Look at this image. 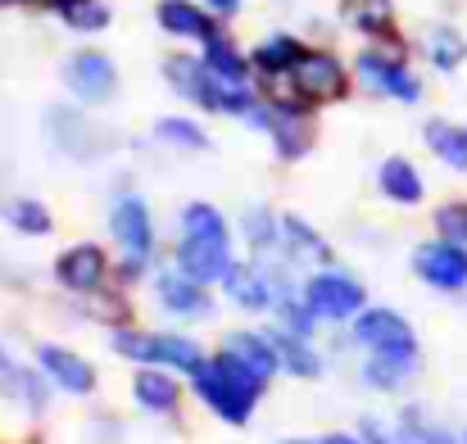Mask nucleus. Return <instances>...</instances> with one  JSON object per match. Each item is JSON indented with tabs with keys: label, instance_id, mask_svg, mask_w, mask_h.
<instances>
[{
	"label": "nucleus",
	"instance_id": "1",
	"mask_svg": "<svg viewBox=\"0 0 467 444\" xmlns=\"http://www.w3.org/2000/svg\"><path fill=\"white\" fill-rule=\"evenodd\" d=\"M232 232H227V218L204 204V200H191L182 204L177 213V273L195 277L200 286H213L232 273Z\"/></svg>",
	"mask_w": 467,
	"mask_h": 444
},
{
	"label": "nucleus",
	"instance_id": "2",
	"mask_svg": "<svg viewBox=\"0 0 467 444\" xmlns=\"http://www.w3.org/2000/svg\"><path fill=\"white\" fill-rule=\"evenodd\" d=\"M191 386H195L200 404H204L218 422H227V427H245L268 381H264L259 372H250L245 363H236L232 354L218 349V354L191 377Z\"/></svg>",
	"mask_w": 467,
	"mask_h": 444
},
{
	"label": "nucleus",
	"instance_id": "3",
	"mask_svg": "<svg viewBox=\"0 0 467 444\" xmlns=\"http://www.w3.org/2000/svg\"><path fill=\"white\" fill-rule=\"evenodd\" d=\"M109 349H114L119 358L141 363V367H168V372H186V377H195V372L209 363V354L200 349V340H191V336H172V331L114 326Z\"/></svg>",
	"mask_w": 467,
	"mask_h": 444
},
{
	"label": "nucleus",
	"instance_id": "4",
	"mask_svg": "<svg viewBox=\"0 0 467 444\" xmlns=\"http://www.w3.org/2000/svg\"><path fill=\"white\" fill-rule=\"evenodd\" d=\"M245 123H250V128H259V132H268V137H273V146H277V154H282L286 163L305 159L309 146H313L309 105H305V100H296L291 91H286V96H273V100H259V105H254V114H250Z\"/></svg>",
	"mask_w": 467,
	"mask_h": 444
},
{
	"label": "nucleus",
	"instance_id": "5",
	"mask_svg": "<svg viewBox=\"0 0 467 444\" xmlns=\"http://www.w3.org/2000/svg\"><path fill=\"white\" fill-rule=\"evenodd\" d=\"M109 232L123 250V277H141V268L155 254V218L141 195H119L109 209Z\"/></svg>",
	"mask_w": 467,
	"mask_h": 444
},
{
	"label": "nucleus",
	"instance_id": "6",
	"mask_svg": "<svg viewBox=\"0 0 467 444\" xmlns=\"http://www.w3.org/2000/svg\"><path fill=\"white\" fill-rule=\"evenodd\" d=\"M286 91L296 100H305V105H331V100H340L349 91V73H345V64L331 50H305L300 64L286 77Z\"/></svg>",
	"mask_w": 467,
	"mask_h": 444
},
{
	"label": "nucleus",
	"instance_id": "7",
	"mask_svg": "<svg viewBox=\"0 0 467 444\" xmlns=\"http://www.w3.org/2000/svg\"><path fill=\"white\" fill-rule=\"evenodd\" d=\"M305 304L322 322H349V317H358L368 308V291L349 273L322 268V273H313L309 282H305Z\"/></svg>",
	"mask_w": 467,
	"mask_h": 444
},
{
	"label": "nucleus",
	"instance_id": "8",
	"mask_svg": "<svg viewBox=\"0 0 467 444\" xmlns=\"http://www.w3.org/2000/svg\"><path fill=\"white\" fill-rule=\"evenodd\" d=\"M358 82L368 87V91H377V96H390V100H404V105H418L422 100V82H418V73L404 64V50H363L358 55Z\"/></svg>",
	"mask_w": 467,
	"mask_h": 444
},
{
	"label": "nucleus",
	"instance_id": "9",
	"mask_svg": "<svg viewBox=\"0 0 467 444\" xmlns=\"http://www.w3.org/2000/svg\"><path fill=\"white\" fill-rule=\"evenodd\" d=\"M358 349L368 354H418V336H413V322L395 308H363L354 317V336H349Z\"/></svg>",
	"mask_w": 467,
	"mask_h": 444
},
{
	"label": "nucleus",
	"instance_id": "10",
	"mask_svg": "<svg viewBox=\"0 0 467 444\" xmlns=\"http://www.w3.org/2000/svg\"><path fill=\"white\" fill-rule=\"evenodd\" d=\"M64 87H68L73 100H82V105H105V100H114V91H119V68H114V59L100 55V50H78V55L64 59Z\"/></svg>",
	"mask_w": 467,
	"mask_h": 444
},
{
	"label": "nucleus",
	"instance_id": "11",
	"mask_svg": "<svg viewBox=\"0 0 467 444\" xmlns=\"http://www.w3.org/2000/svg\"><path fill=\"white\" fill-rule=\"evenodd\" d=\"M413 273H418L427 286L459 295V291H467V245H454V241H445V236L422 241V245L413 250Z\"/></svg>",
	"mask_w": 467,
	"mask_h": 444
},
{
	"label": "nucleus",
	"instance_id": "12",
	"mask_svg": "<svg viewBox=\"0 0 467 444\" xmlns=\"http://www.w3.org/2000/svg\"><path fill=\"white\" fill-rule=\"evenodd\" d=\"M163 77L168 87L191 100L195 109H209V114H223V82L213 77V68L204 59H191V55H172L163 59Z\"/></svg>",
	"mask_w": 467,
	"mask_h": 444
},
{
	"label": "nucleus",
	"instance_id": "13",
	"mask_svg": "<svg viewBox=\"0 0 467 444\" xmlns=\"http://www.w3.org/2000/svg\"><path fill=\"white\" fill-rule=\"evenodd\" d=\"M109 277V254L96 241H78L55 259V282L73 295H96Z\"/></svg>",
	"mask_w": 467,
	"mask_h": 444
},
{
	"label": "nucleus",
	"instance_id": "14",
	"mask_svg": "<svg viewBox=\"0 0 467 444\" xmlns=\"http://www.w3.org/2000/svg\"><path fill=\"white\" fill-rule=\"evenodd\" d=\"M36 367L68 395H91L96 390V367L82 354L64 349V345H36Z\"/></svg>",
	"mask_w": 467,
	"mask_h": 444
},
{
	"label": "nucleus",
	"instance_id": "15",
	"mask_svg": "<svg viewBox=\"0 0 467 444\" xmlns=\"http://www.w3.org/2000/svg\"><path fill=\"white\" fill-rule=\"evenodd\" d=\"M223 291L232 304H241L250 313L277 308V282L264 273V263H232V273L223 277Z\"/></svg>",
	"mask_w": 467,
	"mask_h": 444
},
{
	"label": "nucleus",
	"instance_id": "16",
	"mask_svg": "<svg viewBox=\"0 0 467 444\" xmlns=\"http://www.w3.org/2000/svg\"><path fill=\"white\" fill-rule=\"evenodd\" d=\"M155 295H159V304H163L172 317H209V313H213L209 291H204L195 277H186V273H159L155 277Z\"/></svg>",
	"mask_w": 467,
	"mask_h": 444
},
{
	"label": "nucleus",
	"instance_id": "17",
	"mask_svg": "<svg viewBox=\"0 0 467 444\" xmlns=\"http://www.w3.org/2000/svg\"><path fill=\"white\" fill-rule=\"evenodd\" d=\"M223 354H232L236 363H245V367L259 372L264 381H268L273 372H282V354H277V345H273L268 331H227V336H223Z\"/></svg>",
	"mask_w": 467,
	"mask_h": 444
},
{
	"label": "nucleus",
	"instance_id": "18",
	"mask_svg": "<svg viewBox=\"0 0 467 444\" xmlns=\"http://www.w3.org/2000/svg\"><path fill=\"white\" fill-rule=\"evenodd\" d=\"M132 399L146 413H155V418H172L182 408V386H177V377L168 367H141L132 377Z\"/></svg>",
	"mask_w": 467,
	"mask_h": 444
},
{
	"label": "nucleus",
	"instance_id": "19",
	"mask_svg": "<svg viewBox=\"0 0 467 444\" xmlns=\"http://www.w3.org/2000/svg\"><path fill=\"white\" fill-rule=\"evenodd\" d=\"M377 191H381L390 204H422V200H427V181H422L418 163H409L404 154H390V159L377 168Z\"/></svg>",
	"mask_w": 467,
	"mask_h": 444
},
{
	"label": "nucleus",
	"instance_id": "20",
	"mask_svg": "<svg viewBox=\"0 0 467 444\" xmlns=\"http://www.w3.org/2000/svg\"><path fill=\"white\" fill-rule=\"evenodd\" d=\"M50 137L73 159H96L100 154V132L73 109H50Z\"/></svg>",
	"mask_w": 467,
	"mask_h": 444
},
{
	"label": "nucleus",
	"instance_id": "21",
	"mask_svg": "<svg viewBox=\"0 0 467 444\" xmlns=\"http://www.w3.org/2000/svg\"><path fill=\"white\" fill-rule=\"evenodd\" d=\"M159 27L168 32V36H186V41H209V36H218V27H213V18L200 9V5H191V0H159Z\"/></svg>",
	"mask_w": 467,
	"mask_h": 444
},
{
	"label": "nucleus",
	"instance_id": "22",
	"mask_svg": "<svg viewBox=\"0 0 467 444\" xmlns=\"http://www.w3.org/2000/svg\"><path fill=\"white\" fill-rule=\"evenodd\" d=\"M282 250H286L291 263H331V245L296 213L282 218Z\"/></svg>",
	"mask_w": 467,
	"mask_h": 444
},
{
	"label": "nucleus",
	"instance_id": "23",
	"mask_svg": "<svg viewBox=\"0 0 467 444\" xmlns=\"http://www.w3.org/2000/svg\"><path fill=\"white\" fill-rule=\"evenodd\" d=\"M418 377V354H368L363 381L372 390H404Z\"/></svg>",
	"mask_w": 467,
	"mask_h": 444
},
{
	"label": "nucleus",
	"instance_id": "24",
	"mask_svg": "<svg viewBox=\"0 0 467 444\" xmlns=\"http://www.w3.org/2000/svg\"><path fill=\"white\" fill-rule=\"evenodd\" d=\"M422 141H427V150H431L445 168L467 172V128L445 123V119H431V123L422 128Z\"/></svg>",
	"mask_w": 467,
	"mask_h": 444
},
{
	"label": "nucleus",
	"instance_id": "25",
	"mask_svg": "<svg viewBox=\"0 0 467 444\" xmlns=\"http://www.w3.org/2000/svg\"><path fill=\"white\" fill-rule=\"evenodd\" d=\"M268 336H273V345H277V354H282V372L305 377V381L322 377V358H317L313 340H305V336H291V331H282V326H273Z\"/></svg>",
	"mask_w": 467,
	"mask_h": 444
},
{
	"label": "nucleus",
	"instance_id": "26",
	"mask_svg": "<svg viewBox=\"0 0 467 444\" xmlns=\"http://www.w3.org/2000/svg\"><path fill=\"white\" fill-rule=\"evenodd\" d=\"M422 50H427V64L436 73H454L459 64L467 59V36L450 23H436L427 36H422Z\"/></svg>",
	"mask_w": 467,
	"mask_h": 444
},
{
	"label": "nucleus",
	"instance_id": "27",
	"mask_svg": "<svg viewBox=\"0 0 467 444\" xmlns=\"http://www.w3.org/2000/svg\"><path fill=\"white\" fill-rule=\"evenodd\" d=\"M300 55H305V46L296 41V36H286V32H277V36H268L259 50H254V68H259V77H291V68L300 64Z\"/></svg>",
	"mask_w": 467,
	"mask_h": 444
},
{
	"label": "nucleus",
	"instance_id": "28",
	"mask_svg": "<svg viewBox=\"0 0 467 444\" xmlns=\"http://www.w3.org/2000/svg\"><path fill=\"white\" fill-rule=\"evenodd\" d=\"M204 64H209L213 77L227 82V87H245V82H250V59H245L227 36H209V41H204Z\"/></svg>",
	"mask_w": 467,
	"mask_h": 444
},
{
	"label": "nucleus",
	"instance_id": "29",
	"mask_svg": "<svg viewBox=\"0 0 467 444\" xmlns=\"http://www.w3.org/2000/svg\"><path fill=\"white\" fill-rule=\"evenodd\" d=\"M395 431H400V440L404 444H463L454 431H445L422 404H409L404 413H400V422H395Z\"/></svg>",
	"mask_w": 467,
	"mask_h": 444
},
{
	"label": "nucleus",
	"instance_id": "30",
	"mask_svg": "<svg viewBox=\"0 0 467 444\" xmlns=\"http://www.w3.org/2000/svg\"><path fill=\"white\" fill-rule=\"evenodd\" d=\"M5 222H9L14 232H23V236H46V232L55 227L50 209H46L41 200H32V195L9 200V204H5Z\"/></svg>",
	"mask_w": 467,
	"mask_h": 444
},
{
	"label": "nucleus",
	"instance_id": "31",
	"mask_svg": "<svg viewBox=\"0 0 467 444\" xmlns=\"http://www.w3.org/2000/svg\"><path fill=\"white\" fill-rule=\"evenodd\" d=\"M155 137L159 141H168V146L177 150H209V132L200 128V123H191V119H159L155 123Z\"/></svg>",
	"mask_w": 467,
	"mask_h": 444
},
{
	"label": "nucleus",
	"instance_id": "32",
	"mask_svg": "<svg viewBox=\"0 0 467 444\" xmlns=\"http://www.w3.org/2000/svg\"><path fill=\"white\" fill-rule=\"evenodd\" d=\"M59 18H64L73 32H100V27H109V5H105V0H73Z\"/></svg>",
	"mask_w": 467,
	"mask_h": 444
},
{
	"label": "nucleus",
	"instance_id": "33",
	"mask_svg": "<svg viewBox=\"0 0 467 444\" xmlns=\"http://www.w3.org/2000/svg\"><path fill=\"white\" fill-rule=\"evenodd\" d=\"M277 218L268 213V209H250L245 213V236H250V245H254V254H264V250H277L282 245V227H273Z\"/></svg>",
	"mask_w": 467,
	"mask_h": 444
},
{
	"label": "nucleus",
	"instance_id": "34",
	"mask_svg": "<svg viewBox=\"0 0 467 444\" xmlns=\"http://www.w3.org/2000/svg\"><path fill=\"white\" fill-rule=\"evenodd\" d=\"M431 222H436V236H445L454 245H467V200H445Z\"/></svg>",
	"mask_w": 467,
	"mask_h": 444
},
{
	"label": "nucleus",
	"instance_id": "35",
	"mask_svg": "<svg viewBox=\"0 0 467 444\" xmlns=\"http://www.w3.org/2000/svg\"><path fill=\"white\" fill-rule=\"evenodd\" d=\"M82 308H87V317H96V322H109V326H128V304L123 295H105V291H96V295H82Z\"/></svg>",
	"mask_w": 467,
	"mask_h": 444
},
{
	"label": "nucleus",
	"instance_id": "36",
	"mask_svg": "<svg viewBox=\"0 0 467 444\" xmlns=\"http://www.w3.org/2000/svg\"><path fill=\"white\" fill-rule=\"evenodd\" d=\"M46 372H36V367H23V404H27V413H46L50 408V395H46Z\"/></svg>",
	"mask_w": 467,
	"mask_h": 444
},
{
	"label": "nucleus",
	"instance_id": "37",
	"mask_svg": "<svg viewBox=\"0 0 467 444\" xmlns=\"http://www.w3.org/2000/svg\"><path fill=\"white\" fill-rule=\"evenodd\" d=\"M0 399H23V367L0 345Z\"/></svg>",
	"mask_w": 467,
	"mask_h": 444
},
{
	"label": "nucleus",
	"instance_id": "38",
	"mask_svg": "<svg viewBox=\"0 0 467 444\" xmlns=\"http://www.w3.org/2000/svg\"><path fill=\"white\" fill-rule=\"evenodd\" d=\"M358 436H363L368 444H404L400 440V431H390L381 418H363V422H358Z\"/></svg>",
	"mask_w": 467,
	"mask_h": 444
},
{
	"label": "nucleus",
	"instance_id": "39",
	"mask_svg": "<svg viewBox=\"0 0 467 444\" xmlns=\"http://www.w3.org/2000/svg\"><path fill=\"white\" fill-rule=\"evenodd\" d=\"M317 444H368L363 436H349V431H331V436H322Z\"/></svg>",
	"mask_w": 467,
	"mask_h": 444
},
{
	"label": "nucleus",
	"instance_id": "40",
	"mask_svg": "<svg viewBox=\"0 0 467 444\" xmlns=\"http://www.w3.org/2000/svg\"><path fill=\"white\" fill-rule=\"evenodd\" d=\"M209 9H218V14H236L241 9V0H204Z\"/></svg>",
	"mask_w": 467,
	"mask_h": 444
},
{
	"label": "nucleus",
	"instance_id": "41",
	"mask_svg": "<svg viewBox=\"0 0 467 444\" xmlns=\"http://www.w3.org/2000/svg\"><path fill=\"white\" fill-rule=\"evenodd\" d=\"M41 5H50V9H55V14H64V9H68V5H73V0H41Z\"/></svg>",
	"mask_w": 467,
	"mask_h": 444
},
{
	"label": "nucleus",
	"instance_id": "42",
	"mask_svg": "<svg viewBox=\"0 0 467 444\" xmlns=\"http://www.w3.org/2000/svg\"><path fill=\"white\" fill-rule=\"evenodd\" d=\"M9 5H23V0H0V9H9Z\"/></svg>",
	"mask_w": 467,
	"mask_h": 444
},
{
	"label": "nucleus",
	"instance_id": "43",
	"mask_svg": "<svg viewBox=\"0 0 467 444\" xmlns=\"http://www.w3.org/2000/svg\"><path fill=\"white\" fill-rule=\"evenodd\" d=\"M282 444H313V440H282Z\"/></svg>",
	"mask_w": 467,
	"mask_h": 444
},
{
	"label": "nucleus",
	"instance_id": "44",
	"mask_svg": "<svg viewBox=\"0 0 467 444\" xmlns=\"http://www.w3.org/2000/svg\"><path fill=\"white\" fill-rule=\"evenodd\" d=\"M463 444H467V436H463Z\"/></svg>",
	"mask_w": 467,
	"mask_h": 444
}]
</instances>
